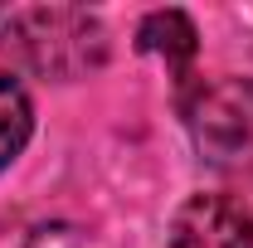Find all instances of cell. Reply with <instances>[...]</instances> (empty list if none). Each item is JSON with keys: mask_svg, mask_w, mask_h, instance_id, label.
Wrapping results in <instances>:
<instances>
[{"mask_svg": "<svg viewBox=\"0 0 253 248\" xmlns=\"http://www.w3.org/2000/svg\"><path fill=\"white\" fill-rule=\"evenodd\" d=\"M10 39L20 59L44 78H83L107 59L102 20L73 5H34V10L10 15Z\"/></svg>", "mask_w": 253, "mask_h": 248, "instance_id": "1", "label": "cell"}, {"mask_svg": "<svg viewBox=\"0 0 253 248\" xmlns=\"http://www.w3.org/2000/svg\"><path fill=\"white\" fill-rule=\"evenodd\" d=\"M185 126L210 165H253V83H200V93L185 102Z\"/></svg>", "mask_w": 253, "mask_h": 248, "instance_id": "2", "label": "cell"}, {"mask_svg": "<svg viewBox=\"0 0 253 248\" xmlns=\"http://www.w3.org/2000/svg\"><path fill=\"white\" fill-rule=\"evenodd\" d=\"M166 248H253V214L234 195H190L170 219Z\"/></svg>", "mask_w": 253, "mask_h": 248, "instance_id": "3", "label": "cell"}, {"mask_svg": "<svg viewBox=\"0 0 253 248\" xmlns=\"http://www.w3.org/2000/svg\"><path fill=\"white\" fill-rule=\"evenodd\" d=\"M136 49L166 59V68L175 78H185V68L195 63V49H200V34H195L185 10H151L136 30Z\"/></svg>", "mask_w": 253, "mask_h": 248, "instance_id": "4", "label": "cell"}, {"mask_svg": "<svg viewBox=\"0 0 253 248\" xmlns=\"http://www.w3.org/2000/svg\"><path fill=\"white\" fill-rule=\"evenodd\" d=\"M30 136H34V102L20 88V78L0 73V170L30 146Z\"/></svg>", "mask_w": 253, "mask_h": 248, "instance_id": "5", "label": "cell"}, {"mask_svg": "<svg viewBox=\"0 0 253 248\" xmlns=\"http://www.w3.org/2000/svg\"><path fill=\"white\" fill-rule=\"evenodd\" d=\"M25 248H83V239H78L73 224H39L25 239Z\"/></svg>", "mask_w": 253, "mask_h": 248, "instance_id": "6", "label": "cell"}, {"mask_svg": "<svg viewBox=\"0 0 253 248\" xmlns=\"http://www.w3.org/2000/svg\"><path fill=\"white\" fill-rule=\"evenodd\" d=\"M0 15H5V10H0Z\"/></svg>", "mask_w": 253, "mask_h": 248, "instance_id": "7", "label": "cell"}]
</instances>
